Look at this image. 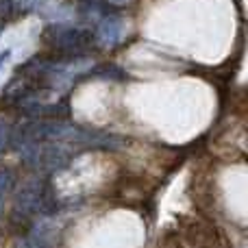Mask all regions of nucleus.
I'll use <instances>...</instances> for the list:
<instances>
[{
	"instance_id": "obj_4",
	"label": "nucleus",
	"mask_w": 248,
	"mask_h": 248,
	"mask_svg": "<svg viewBox=\"0 0 248 248\" xmlns=\"http://www.w3.org/2000/svg\"><path fill=\"white\" fill-rule=\"evenodd\" d=\"M13 185H16V174L11 170H0V201H4Z\"/></svg>"
},
{
	"instance_id": "obj_1",
	"label": "nucleus",
	"mask_w": 248,
	"mask_h": 248,
	"mask_svg": "<svg viewBox=\"0 0 248 248\" xmlns=\"http://www.w3.org/2000/svg\"><path fill=\"white\" fill-rule=\"evenodd\" d=\"M44 205V189H42V183L39 181H29L20 187L16 196V216H22V218H29V216L37 214Z\"/></svg>"
},
{
	"instance_id": "obj_3",
	"label": "nucleus",
	"mask_w": 248,
	"mask_h": 248,
	"mask_svg": "<svg viewBox=\"0 0 248 248\" xmlns=\"http://www.w3.org/2000/svg\"><path fill=\"white\" fill-rule=\"evenodd\" d=\"M90 33L77 26H68V29H55V44L61 50L68 52H78L81 48H85L90 44Z\"/></svg>"
},
{
	"instance_id": "obj_5",
	"label": "nucleus",
	"mask_w": 248,
	"mask_h": 248,
	"mask_svg": "<svg viewBox=\"0 0 248 248\" xmlns=\"http://www.w3.org/2000/svg\"><path fill=\"white\" fill-rule=\"evenodd\" d=\"M9 140H11V128H9L7 122H0V153H2L4 146L9 144Z\"/></svg>"
},
{
	"instance_id": "obj_6",
	"label": "nucleus",
	"mask_w": 248,
	"mask_h": 248,
	"mask_svg": "<svg viewBox=\"0 0 248 248\" xmlns=\"http://www.w3.org/2000/svg\"><path fill=\"white\" fill-rule=\"evenodd\" d=\"M9 57H11V50H4V52H0V65H2L4 61L9 59Z\"/></svg>"
},
{
	"instance_id": "obj_7",
	"label": "nucleus",
	"mask_w": 248,
	"mask_h": 248,
	"mask_svg": "<svg viewBox=\"0 0 248 248\" xmlns=\"http://www.w3.org/2000/svg\"><path fill=\"white\" fill-rule=\"evenodd\" d=\"M107 2H113V4H126V2H131V0H107Z\"/></svg>"
},
{
	"instance_id": "obj_2",
	"label": "nucleus",
	"mask_w": 248,
	"mask_h": 248,
	"mask_svg": "<svg viewBox=\"0 0 248 248\" xmlns=\"http://www.w3.org/2000/svg\"><path fill=\"white\" fill-rule=\"evenodd\" d=\"M124 37V20L118 16H107L100 20L98 31H96V39L100 42V46L113 48L122 42Z\"/></svg>"
},
{
	"instance_id": "obj_8",
	"label": "nucleus",
	"mask_w": 248,
	"mask_h": 248,
	"mask_svg": "<svg viewBox=\"0 0 248 248\" xmlns=\"http://www.w3.org/2000/svg\"><path fill=\"white\" fill-rule=\"evenodd\" d=\"M24 2H29V4H39V2H44V0H24Z\"/></svg>"
}]
</instances>
